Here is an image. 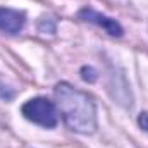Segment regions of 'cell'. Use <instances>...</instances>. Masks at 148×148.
I'll return each mask as SVG.
<instances>
[{"instance_id": "6da1fadb", "label": "cell", "mask_w": 148, "mask_h": 148, "mask_svg": "<svg viewBox=\"0 0 148 148\" xmlns=\"http://www.w3.org/2000/svg\"><path fill=\"white\" fill-rule=\"evenodd\" d=\"M57 109L62 114L66 126L79 134H91L97 129V107L95 102L69 83L55 86Z\"/></svg>"}, {"instance_id": "52a82bcc", "label": "cell", "mask_w": 148, "mask_h": 148, "mask_svg": "<svg viewBox=\"0 0 148 148\" xmlns=\"http://www.w3.org/2000/svg\"><path fill=\"white\" fill-rule=\"evenodd\" d=\"M138 124H140L145 131H148V112H141V114H140V117H138Z\"/></svg>"}, {"instance_id": "8992f818", "label": "cell", "mask_w": 148, "mask_h": 148, "mask_svg": "<svg viewBox=\"0 0 148 148\" xmlns=\"http://www.w3.org/2000/svg\"><path fill=\"white\" fill-rule=\"evenodd\" d=\"M81 76H83L84 81H90V83L97 81V77H98V74H97V71L93 67H86V66L81 69Z\"/></svg>"}, {"instance_id": "5b68a950", "label": "cell", "mask_w": 148, "mask_h": 148, "mask_svg": "<svg viewBox=\"0 0 148 148\" xmlns=\"http://www.w3.org/2000/svg\"><path fill=\"white\" fill-rule=\"evenodd\" d=\"M55 19H52V17H41L40 19V23H38V29H40V33H48V35H53L55 33Z\"/></svg>"}, {"instance_id": "3957f363", "label": "cell", "mask_w": 148, "mask_h": 148, "mask_svg": "<svg viewBox=\"0 0 148 148\" xmlns=\"http://www.w3.org/2000/svg\"><path fill=\"white\" fill-rule=\"evenodd\" d=\"M77 17L83 19V21H86V23H91V24L102 28V29H103L105 33H109L110 36L121 38L122 35H124L122 26H121L115 19H110V17H107V16H103V14L93 10V9H90V7L81 9V10L77 12Z\"/></svg>"}, {"instance_id": "277c9868", "label": "cell", "mask_w": 148, "mask_h": 148, "mask_svg": "<svg viewBox=\"0 0 148 148\" xmlns=\"http://www.w3.org/2000/svg\"><path fill=\"white\" fill-rule=\"evenodd\" d=\"M26 24V14L23 10L0 7V31L7 35H17Z\"/></svg>"}, {"instance_id": "7a4b0ae2", "label": "cell", "mask_w": 148, "mask_h": 148, "mask_svg": "<svg viewBox=\"0 0 148 148\" xmlns=\"http://www.w3.org/2000/svg\"><path fill=\"white\" fill-rule=\"evenodd\" d=\"M23 115L35 122L38 126L43 127H55L59 122V112H57V105L53 102H50L48 98L43 97H36L28 100L23 107H21Z\"/></svg>"}]
</instances>
